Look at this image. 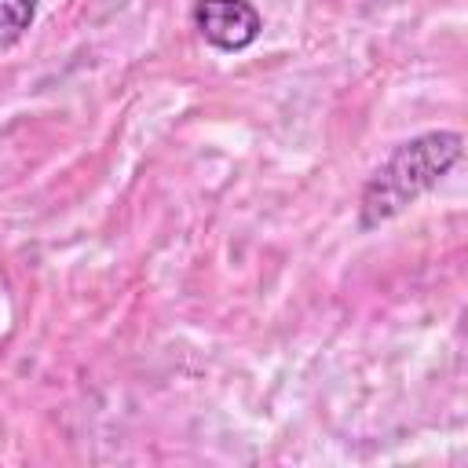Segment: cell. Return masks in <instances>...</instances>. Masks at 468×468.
<instances>
[{
	"label": "cell",
	"instance_id": "6da1fadb",
	"mask_svg": "<svg viewBox=\"0 0 468 468\" xmlns=\"http://www.w3.org/2000/svg\"><path fill=\"white\" fill-rule=\"evenodd\" d=\"M464 154L461 132H424L406 143H399L388 161L369 176L358 197V227L373 230L399 216L406 205H413L420 194H428Z\"/></svg>",
	"mask_w": 468,
	"mask_h": 468
},
{
	"label": "cell",
	"instance_id": "7a4b0ae2",
	"mask_svg": "<svg viewBox=\"0 0 468 468\" xmlns=\"http://www.w3.org/2000/svg\"><path fill=\"white\" fill-rule=\"evenodd\" d=\"M194 26L212 48L245 51L260 37L263 15L249 0H197L194 4Z\"/></svg>",
	"mask_w": 468,
	"mask_h": 468
},
{
	"label": "cell",
	"instance_id": "3957f363",
	"mask_svg": "<svg viewBox=\"0 0 468 468\" xmlns=\"http://www.w3.org/2000/svg\"><path fill=\"white\" fill-rule=\"evenodd\" d=\"M37 0H0V48H11L22 40V33L33 26Z\"/></svg>",
	"mask_w": 468,
	"mask_h": 468
}]
</instances>
